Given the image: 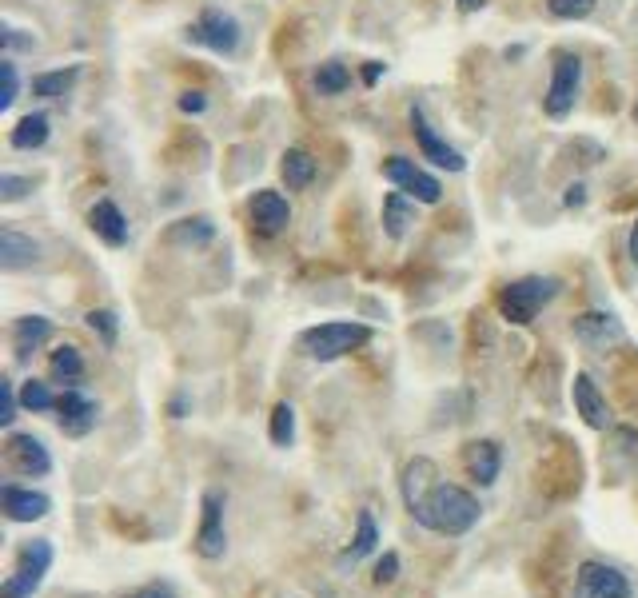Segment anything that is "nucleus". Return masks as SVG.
<instances>
[{
  "label": "nucleus",
  "mask_w": 638,
  "mask_h": 598,
  "mask_svg": "<svg viewBox=\"0 0 638 598\" xmlns=\"http://www.w3.org/2000/svg\"><path fill=\"white\" fill-rule=\"evenodd\" d=\"M479 515H483V507H479V499L467 491V487H459V483H447V479H439L415 507H411V519L423 527V531H431V535H447V539H459V535H467L475 523H479Z\"/></svg>",
  "instance_id": "obj_1"
},
{
  "label": "nucleus",
  "mask_w": 638,
  "mask_h": 598,
  "mask_svg": "<svg viewBox=\"0 0 638 598\" xmlns=\"http://www.w3.org/2000/svg\"><path fill=\"white\" fill-rule=\"evenodd\" d=\"M367 343H371V327L355 323V319H327V323H316L300 335V351L316 363H335Z\"/></svg>",
  "instance_id": "obj_2"
},
{
  "label": "nucleus",
  "mask_w": 638,
  "mask_h": 598,
  "mask_svg": "<svg viewBox=\"0 0 638 598\" xmlns=\"http://www.w3.org/2000/svg\"><path fill=\"white\" fill-rule=\"evenodd\" d=\"M563 292V284L555 276H523V280H511L503 292H499V315L511 323V327H527L535 323V315L551 303V299Z\"/></svg>",
  "instance_id": "obj_3"
},
{
  "label": "nucleus",
  "mask_w": 638,
  "mask_h": 598,
  "mask_svg": "<svg viewBox=\"0 0 638 598\" xmlns=\"http://www.w3.org/2000/svg\"><path fill=\"white\" fill-rule=\"evenodd\" d=\"M52 559H56V551H52L48 539L24 543L20 555H16V571H12V575L4 579V587H0V598H32L44 587V579H48V571H52Z\"/></svg>",
  "instance_id": "obj_4"
},
{
  "label": "nucleus",
  "mask_w": 638,
  "mask_h": 598,
  "mask_svg": "<svg viewBox=\"0 0 638 598\" xmlns=\"http://www.w3.org/2000/svg\"><path fill=\"white\" fill-rule=\"evenodd\" d=\"M188 40L216 52V56H236L240 52V40H244V28L232 12L224 8H204L196 24H188Z\"/></svg>",
  "instance_id": "obj_5"
},
{
  "label": "nucleus",
  "mask_w": 638,
  "mask_h": 598,
  "mask_svg": "<svg viewBox=\"0 0 638 598\" xmlns=\"http://www.w3.org/2000/svg\"><path fill=\"white\" fill-rule=\"evenodd\" d=\"M579 88H583V60L575 52H559L555 64H551V88L543 96V108L551 120H563L575 112V100H579Z\"/></svg>",
  "instance_id": "obj_6"
},
{
  "label": "nucleus",
  "mask_w": 638,
  "mask_h": 598,
  "mask_svg": "<svg viewBox=\"0 0 638 598\" xmlns=\"http://www.w3.org/2000/svg\"><path fill=\"white\" fill-rule=\"evenodd\" d=\"M228 551V527H224V495L204 491L200 499V531H196V555L204 563H220Z\"/></svg>",
  "instance_id": "obj_7"
},
{
  "label": "nucleus",
  "mask_w": 638,
  "mask_h": 598,
  "mask_svg": "<svg viewBox=\"0 0 638 598\" xmlns=\"http://www.w3.org/2000/svg\"><path fill=\"white\" fill-rule=\"evenodd\" d=\"M575 598H635V591H631V579L619 567L587 559L575 571Z\"/></svg>",
  "instance_id": "obj_8"
},
{
  "label": "nucleus",
  "mask_w": 638,
  "mask_h": 598,
  "mask_svg": "<svg viewBox=\"0 0 638 598\" xmlns=\"http://www.w3.org/2000/svg\"><path fill=\"white\" fill-rule=\"evenodd\" d=\"M383 176H387L399 192H407L415 204H439V200H443V184H439L431 172H423L415 160H407V156L383 160Z\"/></svg>",
  "instance_id": "obj_9"
},
{
  "label": "nucleus",
  "mask_w": 638,
  "mask_h": 598,
  "mask_svg": "<svg viewBox=\"0 0 638 598\" xmlns=\"http://www.w3.org/2000/svg\"><path fill=\"white\" fill-rule=\"evenodd\" d=\"M411 132H415V144H419V152H423V160H431L435 168H443V172H467V160H463V152L459 148H451L431 124H427V116H423V108L415 104L411 108Z\"/></svg>",
  "instance_id": "obj_10"
},
{
  "label": "nucleus",
  "mask_w": 638,
  "mask_h": 598,
  "mask_svg": "<svg viewBox=\"0 0 638 598\" xmlns=\"http://www.w3.org/2000/svg\"><path fill=\"white\" fill-rule=\"evenodd\" d=\"M96 423H100L96 399H88L80 387H64V395H60V403H56V427H60L68 439H84Z\"/></svg>",
  "instance_id": "obj_11"
},
{
  "label": "nucleus",
  "mask_w": 638,
  "mask_h": 598,
  "mask_svg": "<svg viewBox=\"0 0 638 598\" xmlns=\"http://www.w3.org/2000/svg\"><path fill=\"white\" fill-rule=\"evenodd\" d=\"M575 339H579L583 347H591V351H607V347H615V343L627 339V327H623V319L611 315V311H583V315L575 319Z\"/></svg>",
  "instance_id": "obj_12"
},
{
  "label": "nucleus",
  "mask_w": 638,
  "mask_h": 598,
  "mask_svg": "<svg viewBox=\"0 0 638 598\" xmlns=\"http://www.w3.org/2000/svg\"><path fill=\"white\" fill-rule=\"evenodd\" d=\"M4 455H8L12 471L24 475V479H44L52 471V455L36 435H8Z\"/></svg>",
  "instance_id": "obj_13"
},
{
  "label": "nucleus",
  "mask_w": 638,
  "mask_h": 598,
  "mask_svg": "<svg viewBox=\"0 0 638 598\" xmlns=\"http://www.w3.org/2000/svg\"><path fill=\"white\" fill-rule=\"evenodd\" d=\"M248 216H252V228L260 236H280L292 224V204L276 188H260L252 196V204H248Z\"/></svg>",
  "instance_id": "obj_14"
},
{
  "label": "nucleus",
  "mask_w": 638,
  "mask_h": 598,
  "mask_svg": "<svg viewBox=\"0 0 638 598\" xmlns=\"http://www.w3.org/2000/svg\"><path fill=\"white\" fill-rule=\"evenodd\" d=\"M571 399H575V415L591 427V431H607L611 427V407H607V395L599 391V383L579 371L575 383H571Z\"/></svg>",
  "instance_id": "obj_15"
},
{
  "label": "nucleus",
  "mask_w": 638,
  "mask_h": 598,
  "mask_svg": "<svg viewBox=\"0 0 638 598\" xmlns=\"http://www.w3.org/2000/svg\"><path fill=\"white\" fill-rule=\"evenodd\" d=\"M0 507H4V519H8V523H40V519L52 511V499H48L44 491L4 483V487H0Z\"/></svg>",
  "instance_id": "obj_16"
},
{
  "label": "nucleus",
  "mask_w": 638,
  "mask_h": 598,
  "mask_svg": "<svg viewBox=\"0 0 638 598\" xmlns=\"http://www.w3.org/2000/svg\"><path fill=\"white\" fill-rule=\"evenodd\" d=\"M463 467H467V475H471L479 487H491V483L499 479V471H503V451H499V443H495V439H475V443H467Z\"/></svg>",
  "instance_id": "obj_17"
},
{
  "label": "nucleus",
  "mask_w": 638,
  "mask_h": 598,
  "mask_svg": "<svg viewBox=\"0 0 638 598\" xmlns=\"http://www.w3.org/2000/svg\"><path fill=\"white\" fill-rule=\"evenodd\" d=\"M88 228L108 244V248H124L128 244V220H124V212L112 204V200H96L92 208H88Z\"/></svg>",
  "instance_id": "obj_18"
},
{
  "label": "nucleus",
  "mask_w": 638,
  "mask_h": 598,
  "mask_svg": "<svg viewBox=\"0 0 638 598\" xmlns=\"http://www.w3.org/2000/svg\"><path fill=\"white\" fill-rule=\"evenodd\" d=\"M40 264V244L16 228H0V268L4 272H24Z\"/></svg>",
  "instance_id": "obj_19"
},
{
  "label": "nucleus",
  "mask_w": 638,
  "mask_h": 598,
  "mask_svg": "<svg viewBox=\"0 0 638 598\" xmlns=\"http://www.w3.org/2000/svg\"><path fill=\"white\" fill-rule=\"evenodd\" d=\"M48 339H52V319H44V315H24L12 323V351L20 363H28Z\"/></svg>",
  "instance_id": "obj_20"
},
{
  "label": "nucleus",
  "mask_w": 638,
  "mask_h": 598,
  "mask_svg": "<svg viewBox=\"0 0 638 598\" xmlns=\"http://www.w3.org/2000/svg\"><path fill=\"white\" fill-rule=\"evenodd\" d=\"M48 136H52L48 112H28V116H20L16 128L8 132V144H12L16 152H36V148L48 144Z\"/></svg>",
  "instance_id": "obj_21"
},
{
  "label": "nucleus",
  "mask_w": 638,
  "mask_h": 598,
  "mask_svg": "<svg viewBox=\"0 0 638 598\" xmlns=\"http://www.w3.org/2000/svg\"><path fill=\"white\" fill-rule=\"evenodd\" d=\"M375 547H379V527H375V515H371V511H359V519H355V535H351V543L343 547V555H339V567H355V563H359V559H367Z\"/></svg>",
  "instance_id": "obj_22"
},
{
  "label": "nucleus",
  "mask_w": 638,
  "mask_h": 598,
  "mask_svg": "<svg viewBox=\"0 0 638 598\" xmlns=\"http://www.w3.org/2000/svg\"><path fill=\"white\" fill-rule=\"evenodd\" d=\"M411 224H415V200L407 192H391L383 200V232L391 240H403L411 232Z\"/></svg>",
  "instance_id": "obj_23"
},
{
  "label": "nucleus",
  "mask_w": 638,
  "mask_h": 598,
  "mask_svg": "<svg viewBox=\"0 0 638 598\" xmlns=\"http://www.w3.org/2000/svg\"><path fill=\"white\" fill-rule=\"evenodd\" d=\"M76 76H80V64H68V68H48V72H36V76H32V96H40V100H64V96L72 92Z\"/></svg>",
  "instance_id": "obj_24"
},
{
  "label": "nucleus",
  "mask_w": 638,
  "mask_h": 598,
  "mask_svg": "<svg viewBox=\"0 0 638 598\" xmlns=\"http://www.w3.org/2000/svg\"><path fill=\"white\" fill-rule=\"evenodd\" d=\"M48 371H52L56 383L80 387V379H84V355H80V347H76V343H60V347L48 355Z\"/></svg>",
  "instance_id": "obj_25"
},
{
  "label": "nucleus",
  "mask_w": 638,
  "mask_h": 598,
  "mask_svg": "<svg viewBox=\"0 0 638 598\" xmlns=\"http://www.w3.org/2000/svg\"><path fill=\"white\" fill-rule=\"evenodd\" d=\"M280 176H284V184H288L292 192H304V188L316 180V160H312V152L288 148L284 160H280Z\"/></svg>",
  "instance_id": "obj_26"
},
{
  "label": "nucleus",
  "mask_w": 638,
  "mask_h": 598,
  "mask_svg": "<svg viewBox=\"0 0 638 598\" xmlns=\"http://www.w3.org/2000/svg\"><path fill=\"white\" fill-rule=\"evenodd\" d=\"M435 483H439V479H435V463H431V459H411L407 471H403V503H407V511H411Z\"/></svg>",
  "instance_id": "obj_27"
},
{
  "label": "nucleus",
  "mask_w": 638,
  "mask_h": 598,
  "mask_svg": "<svg viewBox=\"0 0 638 598\" xmlns=\"http://www.w3.org/2000/svg\"><path fill=\"white\" fill-rule=\"evenodd\" d=\"M168 240L180 244V248H204L216 240V224L208 216H196V220H180L168 228Z\"/></svg>",
  "instance_id": "obj_28"
},
{
  "label": "nucleus",
  "mask_w": 638,
  "mask_h": 598,
  "mask_svg": "<svg viewBox=\"0 0 638 598\" xmlns=\"http://www.w3.org/2000/svg\"><path fill=\"white\" fill-rule=\"evenodd\" d=\"M56 403H60V395H52V387H48L44 379H24V383H20V407H24V411L48 415V411H56Z\"/></svg>",
  "instance_id": "obj_29"
},
{
  "label": "nucleus",
  "mask_w": 638,
  "mask_h": 598,
  "mask_svg": "<svg viewBox=\"0 0 638 598\" xmlns=\"http://www.w3.org/2000/svg\"><path fill=\"white\" fill-rule=\"evenodd\" d=\"M312 84H316L319 96H343V92H347V84H351V72H347V64L327 60V64H319L316 68Z\"/></svg>",
  "instance_id": "obj_30"
},
{
  "label": "nucleus",
  "mask_w": 638,
  "mask_h": 598,
  "mask_svg": "<svg viewBox=\"0 0 638 598\" xmlns=\"http://www.w3.org/2000/svg\"><path fill=\"white\" fill-rule=\"evenodd\" d=\"M268 435H272L276 447H292V443H296V407H292V403H276V407H272Z\"/></svg>",
  "instance_id": "obj_31"
},
{
  "label": "nucleus",
  "mask_w": 638,
  "mask_h": 598,
  "mask_svg": "<svg viewBox=\"0 0 638 598\" xmlns=\"http://www.w3.org/2000/svg\"><path fill=\"white\" fill-rule=\"evenodd\" d=\"M84 323L100 335V343H104V347H116V335H120V319H116V311H108V307H92V311L84 315Z\"/></svg>",
  "instance_id": "obj_32"
},
{
  "label": "nucleus",
  "mask_w": 638,
  "mask_h": 598,
  "mask_svg": "<svg viewBox=\"0 0 638 598\" xmlns=\"http://www.w3.org/2000/svg\"><path fill=\"white\" fill-rule=\"evenodd\" d=\"M599 8V0H547V12L555 20H587Z\"/></svg>",
  "instance_id": "obj_33"
},
{
  "label": "nucleus",
  "mask_w": 638,
  "mask_h": 598,
  "mask_svg": "<svg viewBox=\"0 0 638 598\" xmlns=\"http://www.w3.org/2000/svg\"><path fill=\"white\" fill-rule=\"evenodd\" d=\"M0 44H4V56H12V52H32V48H36V36H28L24 28L0 24Z\"/></svg>",
  "instance_id": "obj_34"
},
{
  "label": "nucleus",
  "mask_w": 638,
  "mask_h": 598,
  "mask_svg": "<svg viewBox=\"0 0 638 598\" xmlns=\"http://www.w3.org/2000/svg\"><path fill=\"white\" fill-rule=\"evenodd\" d=\"M16 411H20V391H16L12 379H0V427H4V431L12 427Z\"/></svg>",
  "instance_id": "obj_35"
},
{
  "label": "nucleus",
  "mask_w": 638,
  "mask_h": 598,
  "mask_svg": "<svg viewBox=\"0 0 638 598\" xmlns=\"http://www.w3.org/2000/svg\"><path fill=\"white\" fill-rule=\"evenodd\" d=\"M0 80H4V92H0V112H8V108H12V100H16V92H20V76H16V64H12V56H4V60H0Z\"/></svg>",
  "instance_id": "obj_36"
},
{
  "label": "nucleus",
  "mask_w": 638,
  "mask_h": 598,
  "mask_svg": "<svg viewBox=\"0 0 638 598\" xmlns=\"http://www.w3.org/2000/svg\"><path fill=\"white\" fill-rule=\"evenodd\" d=\"M28 188H32V180H24V176H16V172H4V176H0V200H4V204L24 200Z\"/></svg>",
  "instance_id": "obj_37"
},
{
  "label": "nucleus",
  "mask_w": 638,
  "mask_h": 598,
  "mask_svg": "<svg viewBox=\"0 0 638 598\" xmlns=\"http://www.w3.org/2000/svg\"><path fill=\"white\" fill-rule=\"evenodd\" d=\"M395 579H399V555H395V551H387V555L375 563V575H371V583H375V587H391Z\"/></svg>",
  "instance_id": "obj_38"
},
{
  "label": "nucleus",
  "mask_w": 638,
  "mask_h": 598,
  "mask_svg": "<svg viewBox=\"0 0 638 598\" xmlns=\"http://www.w3.org/2000/svg\"><path fill=\"white\" fill-rule=\"evenodd\" d=\"M204 108H208V92H200V88L180 92V112H184V116H200Z\"/></svg>",
  "instance_id": "obj_39"
},
{
  "label": "nucleus",
  "mask_w": 638,
  "mask_h": 598,
  "mask_svg": "<svg viewBox=\"0 0 638 598\" xmlns=\"http://www.w3.org/2000/svg\"><path fill=\"white\" fill-rule=\"evenodd\" d=\"M124 598H176V591L168 583H148V587H140V591H132Z\"/></svg>",
  "instance_id": "obj_40"
},
{
  "label": "nucleus",
  "mask_w": 638,
  "mask_h": 598,
  "mask_svg": "<svg viewBox=\"0 0 638 598\" xmlns=\"http://www.w3.org/2000/svg\"><path fill=\"white\" fill-rule=\"evenodd\" d=\"M383 72H387V64H383V60H367V64H363V84H367V88H375Z\"/></svg>",
  "instance_id": "obj_41"
},
{
  "label": "nucleus",
  "mask_w": 638,
  "mask_h": 598,
  "mask_svg": "<svg viewBox=\"0 0 638 598\" xmlns=\"http://www.w3.org/2000/svg\"><path fill=\"white\" fill-rule=\"evenodd\" d=\"M563 204H567V208H583V204H587V188H583V184H571L567 196H563Z\"/></svg>",
  "instance_id": "obj_42"
},
{
  "label": "nucleus",
  "mask_w": 638,
  "mask_h": 598,
  "mask_svg": "<svg viewBox=\"0 0 638 598\" xmlns=\"http://www.w3.org/2000/svg\"><path fill=\"white\" fill-rule=\"evenodd\" d=\"M168 411H172V419H184V415H188V399H184V395H172Z\"/></svg>",
  "instance_id": "obj_43"
},
{
  "label": "nucleus",
  "mask_w": 638,
  "mask_h": 598,
  "mask_svg": "<svg viewBox=\"0 0 638 598\" xmlns=\"http://www.w3.org/2000/svg\"><path fill=\"white\" fill-rule=\"evenodd\" d=\"M627 256H631V264L638 268V220L631 224V236H627Z\"/></svg>",
  "instance_id": "obj_44"
},
{
  "label": "nucleus",
  "mask_w": 638,
  "mask_h": 598,
  "mask_svg": "<svg viewBox=\"0 0 638 598\" xmlns=\"http://www.w3.org/2000/svg\"><path fill=\"white\" fill-rule=\"evenodd\" d=\"M483 4H487V0H459L463 12H475V8H483Z\"/></svg>",
  "instance_id": "obj_45"
},
{
  "label": "nucleus",
  "mask_w": 638,
  "mask_h": 598,
  "mask_svg": "<svg viewBox=\"0 0 638 598\" xmlns=\"http://www.w3.org/2000/svg\"><path fill=\"white\" fill-rule=\"evenodd\" d=\"M635 120H638V104H635Z\"/></svg>",
  "instance_id": "obj_46"
}]
</instances>
